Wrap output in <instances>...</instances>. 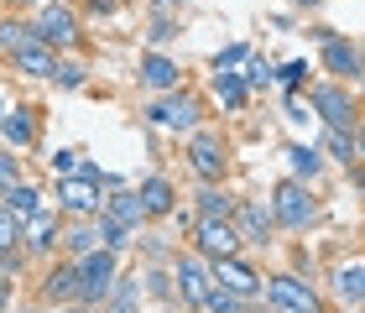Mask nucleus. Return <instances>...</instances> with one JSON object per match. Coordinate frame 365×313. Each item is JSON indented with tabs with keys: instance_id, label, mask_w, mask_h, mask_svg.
Wrapping results in <instances>:
<instances>
[{
	"instance_id": "1",
	"label": "nucleus",
	"mask_w": 365,
	"mask_h": 313,
	"mask_svg": "<svg viewBox=\"0 0 365 313\" xmlns=\"http://www.w3.org/2000/svg\"><path fill=\"white\" fill-rule=\"evenodd\" d=\"M115 282H120V256H115V251L99 245V251L78 256V303H84V308L105 303Z\"/></svg>"
},
{
	"instance_id": "2",
	"label": "nucleus",
	"mask_w": 365,
	"mask_h": 313,
	"mask_svg": "<svg viewBox=\"0 0 365 313\" xmlns=\"http://www.w3.org/2000/svg\"><path fill=\"white\" fill-rule=\"evenodd\" d=\"M173 287H178V303L182 308H204L209 303V292H214V261H204L198 251L188 256H173Z\"/></svg>"
},
{
	"instance_id": "3",
	"label": "nucleus",
	"mask_w": 365,
	"mask_h": 313,
	"mask_svg": "<svg viewBox=\"0 0 365 313\" xmlns=\"http://www.w3.org/2000/svg\"><path fill=\"white\" fill-rule=\"evenodd\" d=\"M272 214H277V225H287V230H308L319 220V204H313L303 178H287V183H277V193H272Z\"/></svg>"
},
{
	"instance_id": "4",
	"label": "nucleus",
	"mask_w": 365,
	"mask_h": 313,
	"mask_svg": "<svg viewBox=\"0 0 365 313\" xmlns=\"http://www.w3.org/2000/svg\"><path fill=\"white\" fill-rule=\"evenodd\" d=\"M313 110L324 115V125H334V130H360V110H355V94L350 84H319L313 89Z\"/></svg>"
},
{
	"instance_id": "5",
	"label": "nucleus",
	"mask_w": 365,
	"mask_h": 313,
	"mask_svg": "<svg viewBox=\"0 0 365 313\" xmlns=\"http://www.w3.org/2000/svg\"><path fill=\"white\" fill-rule=\"evenodd\" d=\"M267 303H277V308H292V313H324V303H319V287H313V282H303V277H292V272H277V277H267Z\"/></svg>"
},
{
	"instance_id": "6",
	"label": "nucleus",
	"mask_w": 365,
	"mask_h": 313,
	"mask_svg": "<svg viewBox=\"0 0 365 313\" xmlns=\"http://www.w3.org/2000/svg\"><path fill=\"white\" fill-rule=\"evenodd\" d=\"M198 115H204V105H198L193 94H182V89H173V94H162V100L146 105V120L162 125V130H193Z\"/></svg>"
},
{
	"instance_id": "7",
	"label": "nucleus",
	"mask_w": 365,
	"mask_h": 313,
	"mask_svg": "<svg viewBox=\"0 0 365 313\" xmlns=\"http://www.w3.org/2000/svg\"><path fill=\"white\" fill-rule=\"evenodd\" d=\"M31 31H37V42H47V47H68L78 37V16H73V6H63V0H42Z\"/></svg>"
},
{
	"instance_id": "8",
	"label": "nucleus",
	"mask_w": 365,
	"mask_h": 313,
	"mask_svg": "<svg viewBox=\"0 0 365 313\" xmlns=\"http://www.w3.org/2000/svg\"><path fill=\"white\" fill-rule=\"evenodd\" d=\"M99 188H105V183H94V178H84V173L63 178V183H58V209H63V214H73V220H94V214L105 209Z\"/></svg>"
},
{
	"instance_id": "9",
	"label": "nucleus",
	"mask_w": 365,
	"mask_h": 313,
	"mask_svg": "<svg viewBox=\"0 0 365 313\" xmlns=\"http://www.w3.org/2000/svg\"><path fill=\"white\" fill-rule=\"evenodd\" d=\"M193 245L204 261H225L240 251V235H235V220H198L193 225Z\"/></svg>"
},
{
	"instance_id": "10",
	"label": "nucleus",
	"mask_w": 365,
	"mask_h": 313,
	"mask_svg": "<svg viewBox=\"0 0 365 313\" xmlns=\"http://www.w3.org/2000/svg\"><path fill=\"white\" fill-rule=\"evenodd\" d=\"M188 162H193V173L204 178V183H220L225 168H230L225 141L214 136V130H193V141H188Z\"/></svg>"
},
{
	"instance_id": "11",
	"label": "nucleus",
	"mask_w": 365,
	"mask_h": 313,
	"mask_svg": "<svg viewBox=\"0 0 365 313\" xmlns=\"http://www.w3.org/2000/svg\"><path fill=\"white\" fill-rule=\"evenodd\" d=\"M272 230H277L272 204L240 199V209H235V235H240V245H272Z\"/></svg>"
},
{
	"instance_id": "12",
	"label": "nucleus",
	"mask_w": 365,
	"mask_h": 313,
	"mask_svg": "<svg viewBox=\"0 0 365 313\" xmlns=\"http://www.w3.org/2000/svg\"><path fill=\"white\" fill-rule=\"evenodd\" d=\"M324 68L339 78V84H355V78L365 73V53L355 42H344V37H334V31H329L324 37Z\"/></svg>"
},
{
	"instance_id": "13",
	"label": "nucleus",
	"mask_w": 365,
	"mask_h": 313,
	"mask_svg": "<svg viewBox=\"0 0 365 313\" xmlns=\"http://www.w3.org/2000/svg\"><path fill=\"white\" fill-rule=\"evenodd\" d=\"M42 303L47 308H63V303H78V261H53L42 272Z\"/></svg>"
},
{
	"instance_id": "14",
	"label": "nucleus",
	"mask_w": 365,
	"mask_h": 313,
	"mask_svg": "<svg viewBox=\"0 0 365 313\" xmlns=\"http://www.w3.org/2000/svg\"><path fill=\"white\" fill-rule=\"evenodd\" d=\"M214 282L230 287V292H240V298H256V292L267 287V277H261V272L251 267V261H240V251H235V256L214 261Z\"/></svg>"
},
{
	"instance_id": "15",
	"label": "nucleus",
	"mask_w": 365,
	"mask_h": 313,
	"mask_svg": "<svg viewBox=\"0 0 365 313\" xmlns=\"http://www.w3.org/2000/svg\"><path fill=\"white\" fill-rule=\"evenodd\" d=\"M0 141H6L11 152H26V146L37 141V115L26 105H6V115H0Z\"/></svg>"
},
{
	"instance_id": "16",
	"label": "nucleus",
	"mask_w": 365,
	"mask_h": 313,
	"mask_svg": "<svg viewBox=\"0 0 365 313\" xmlns=\"http://www.w3.org/2000/svg\"><path fill=\"white\" fill-rule=\"evenodd\" d=\"M11 63H16V73H26V78H53V73H58V53H53L47 42H26V47H16Z\"/></svg>"
},
{
	"instance_id": "17",
	"label": "nucleus",
	"mask_w": 365,
	"mask_h": 313,
	"mask_svg": "<svg viewBox=\"0 0 365 313\" xmlns=\"http://www.w3.org/2000/svg\"><path fill=\"white\" fill-rule=\"evenodd\" d=\"M21 240H26V251L47 256V251H53V245L63 240V225H58V214H53V209H37V214H31V220H26Z\"/></svg>"
},
{
	"instance_id": "18",
	"label": "nucleus",
	"mask_w": 365,
	"mask_h": 313,
	"mask_svg": "<svg viewBox=\"0 0 365 313\" xmlns=\"http://www.w3.org/2000/svg\"><path fill=\"white\" fill-rule=\"evenodd\" d=\"M141 84L157 89V94H173V89H182V68L173 58H162V53H146L141 58Z\"/></svg>"
},
{
	"instance_id": "19",
	"label": "nucleus",
	"mask_w": 365,
	"mask_h": 313,
	"mask_svg": "<svg viewBox=\"0 0 365 313\" xmlns=\"http://www.w3.org/2000/svg\"><path fill=\"white\" fill-rule=\"evenodd\" d=\"M141 204H146V220H152V214H173L178 209V193H173V183L162 173H152V178H141Z\"/></svg>"
},
{
	"instance_id": "20",
	"label": "nucleus",
	"mask_w": 365,
	"mask_h": 313,
	"mask_svg": "<svg viewBox=\"0 0 365 313\" xmlns=\"http://www.w3.org/2000/svg\"><path fill=\"white\" fill-rule=\"evenodd\" d=\"M99 214H110V220H120V225H130V230H136V225L146 220V204H141V193H136V188H115Z\"/></svg>"
},
{
	"instance_id": "21",
	"label": "nucleus",
	"mask_w": 365,
	"mask_h": 313,
	"mask_svg": "<svg viewBox=\"0 0 365 313\" xmlns=\"http://www.w3.org/2000/svg\"><path fill=\"white\" fill-rule=\"evenodd\" d=\"M334 292L344 303H365V256L339 261V267H334Z\"/></svg>"
},
{
	"instance_id": "22",
	"label": "nucleus",
	"mask_w": 365,
	"mask_h": 313,
	"mask_svg": "<svg viewBox=\"0 0 365 313\" xmlns=\"http://www.w3.org/2000/svg\"><path fill=\"white\" fill-rule=\"evenodd\" d=\"M240 199H230V193L220 183H204V193H198V220H235Z\"/></svg>"
},
{
	"instance_id": "23",
	"label": "nucleus",
	"mask_w": 365,
	"mask_h": 313,
	"mask_svg": "<svg viewBox=\"0 0 365 313\" xmlns=\"http://www.w3.org/2000/svg\"><path fill=\"white\" fill-rule=\"evenodd\" d=\"M63 245H68L73 261L89 256V251H99V225H94V220H73L68 230H63Z\"/></svg>"
},
{
	"instance_id": "24",
	"label": "nucleus",
	"mask_w": 365,
	"mask_h": 313,
	"mask_svg": "<svg viewBox=\"0 0 365 313\" xmlns=\"http://www.w3.org/2000/svg\"><path fill=\"white\" fill-rule=\"evenodd\" d=\"M214 100H220L225 110H245L251 89H245V78H240V73H220V68H214Z\"/></svg>"
},
{
	"instance_id": "25",
	"label": "nucleus",
	"mask_w": 365,
	"mask_h": 313,
	"mask_svg": "<svg viewBox=\"0 0 365 313\" xmlns=\"http://www.w3.org/2000/svg\"><path fill=\"white\" fill-rule=\"evenodd\" d=\"M0 204H6V209L16 214V220H31V214L42 209V188H37V183H16V188H11Z\"/></svg>"
},
{
	"instance_id": "26",
	"label": "nucleus",
	"mask_w": 365,
	"mask_h": 313,
	"mask_svg": "<svg viewBox=\"0 0 365 313\" xmlns=\"http://www.w3.org/2000/svg\"><path fill=\"white\" fill-rule=\"evenodd\" d=\"M287 162H292V178H303V183L324 173V152H319V146H303V141L287 146Z\"/></svg>"
},
{
	"instance_id": "27",
	"label": "nucleus",
	"mask_w": 365,
	"mask_h": 313,
	"mask_svg": "<svg viewBox=\"0 0 365 313\" xmlns=\"http://www.w3.org/2000/svg\"><path fill=\"white\" fill-rule=\"evenodd\" d=\"M324 152L334 157V162H344V168H355V162H360V152H355V130H334V125H329V130H324Z\"/></svg>"
},
{
	"instance_id": "28",
	"label": "nucleus",
	"mask_w": 365,
	"mask_h": 313,
	"mask_svg": "<svg viewBox=\"0 0 365 313\" xmlns=\"http://www.w3.org/2000/svg\"><path fill=\"white\" fill-rule=\"evenodd\" d=\"M94 225H99V245H105V251H115V256H120L125 245H130V225L110 220V214H94Z\"/></svg>"
},
{
	"instance_id": "29",
	"label": "nucleus",
	"mask_w": 365,
	"mask_h": 313,
	"mask_svg": "<svg viewBox=\"0 0 365 313\" xmlns=\"http://www.w3.org/2000/svg\"><path fill=\"white\" fill-rule=\"evenodd\" d=\"M136 298H141V277H120L105 303H110V313H136Z\"/></svg>"
},
{
	"instance_id": "30",
	"label": "nucleus",
	"mask_w": 365,
	"mask_h": 313,
	"mask_svg": "<svg viewBox=\"0 0 365 313\" xmlns=\"http://www.w3.org/2000/svg\"><path fill=\"white\" fill-rule=\"evenodd\" d=\"M26 42H37L31 21H21V16H6V21H0V47H6V53H16V47H26Z\"/></svg>"
},
{
	"instance_id": "31",
	"label": "nucleus",
	"mask_w": 365,
	"mask_h": 313,
	"mask_svg": "<svg viewBox=\"0 0 365 313\" xmlns=\"http://www.w3.org/2000/svg\"><path fill=\"white\" fill-rule=\"evenodd\" d=\"M204 308H209V313H245V308H251V298H240V292H230V287L214 282V292H209Z\"/></svg>"
},
{
	"instance_id": "32",
	"label": "nucleus",
	"mask_w": 365,
	"mask_h": 313,
	"mask_svg": "<svg viewBox=\"0 0 365 313\" xmlns=\"http://www.w3.org/2000/svg\"><path fill=\"white\" fill-rule=\"evenodd\" d=\"M240 78H245V89H267L277 73H272V63H267V58H256V53H251V58H245V73H240Z\"/></svg>"
},
{
	"instance_id": "33",
	"label": "nucleus",
	"mask_w": 365,
	"mask_h": 313,
	"mask_svg": "<svg viewBox=\"0 0 365 313\" xmlns=\"http://www.w3.org/2000/svg\"><path fill=\"white\" fill-rule=\"evenodd\" d=\"M141 282H146V292H152V298H162V303H173V298H178V287H173V277H168V272H157V267H152V272H146V277H141Z\"/></svg>"
},
{
	"instance_id": "34",
	"label": "nucleus",
	"mask_w": 365,
	"mask_h": 313,
	"mask_svg": "<svg viewBox=\"0 0 365 313\" xmlns=\"http://www.w3.org/2000/svg\"><path fill=\"white\" fill-rule=\"evenodd\" d=\"M21 183V157H11V152H0V199Z\"/></svg>"
},
{
	"instance_id": "35",
	"label": "nucleus",
	"mask_w": 365,
	"mask_h": 313,
	"mask_svg": "<svg viewBox=\"0 0 365 313\" xmlns=\"http://www.w3.org/2000/svg\"><path fill=\"white\" fill-rule=\"evenodd\" d=\"M21 230H26V220H16V214L0 204V251H6V245H16L21 240Z\"/></svg>"
},
{
	"instance_id": "36",
	"label": "nucleus",
	"mask_w": 365,
	"mask_h": 313,
	"mask_svg": "<svg viewBox=\"0 0 365 313\" xmlns=\"http://www.w3.org/2000/svg\"><path fill=\"white\" fill-rule=\"evenodd\" d=\"M245 58H251V47L235 42V47H225V53L214 58V68H220V73H235V68H245Z\"/></svg>"
},
{
	"instance_id": "37",
	"label": "nucleus",
	"mask_w": 365,
	"mask_h": 313,
	"mask_svg": "<svg viewBox=\"0 0 365 313\" xmlns=\"http://www.w3.org/2000/svg\"><path fill=\"white\" fill-rule=\"evenodd\" d=\"M47 168H53L58 178H73L78 173V152H73V146H58V152L47 157Z\"/></svg>"
},
{
	"instance_id": "38",
	"label": "nucleus",
	"mask_w": 365,
	"mask_h": 313,
	"mask_svg": "<svg viewBox=\"0 0 365 313\" xmlns=\"http://www.w3.org/2000/svg\"><path fill=\"white\" fill-rule=\"evenodd\" d=\"M277 78H282V84H287V89H297V84H308V63H303V58L282 63V68H277Z\"/></svg>"
},
{
	"instance_id": "39",
	"label": "nucleus",
	"mask_w": 365,
	"mask_h": 313,
	"mask_svg": "<svg viewBox=\"0 0 365 313\" xmlns=\"http://www.w3.org/2000/svg\"><path fill=\"white\" fill-rule=\"evenodd\" d=\"M53 84H63V89H78V84H84V68H78V63H63V58H58Z\"/></svg>"
},
{
	"instance_id": "40",
	"label": "nucleus",
	"mask_w": 365,
	"mask_h": 313,
	"mask_svg": "<svg viewBox=\"0 0 365 313\" xmlns=\"http://www.w3.org/2000/svg\"><path fill=\"white\" fill-rule=\"evenodd\" d=\"M146 37H152L157 47H162V42H173V37H178V26H173V16H157V21H152V31H146Z\"/></svg>"
},
{
	"instance_id": "41",
	"label": "nucleus",
	"mask_w": 365,
	"mask_h": 313,
	"mask_svg": "<svg viewBox=\"0 0 365 313\" xmlns=\"http://www.w3.org/2000/svg\"><path fill=\"white\" fill-rule=\"evenodd\" d=\"M11 272H21V245H6V251H0V277H6V282H11Z\"/></svg>"
},
{
	"instance_id": "42",
	"label": "nucleus",
	"mask_w": 365,
	"mask_h": 313,
	"mask_svg": "<svg viewBox=\"0 0 365 313\" xmlns=\"http://www.w3.org/2000/svg\"><path fill=\"white\" fill-rule=\"evenodd\" d=\"M287 120H308V105L303 100H287Z\"/></svg>"
},
{
	"instance_id": "43",
	"label": "nucleus",
	"mask_w": 365,
	"mask_h": 313,
	"mask_svg": "<svg viewBox=\"0 0 365 313\" xmlns=\"http://www.w3.org/2000/svg\"><path fill=\"white\" fill-rule=\"evenodd\" d=\"M6 308H11V282L0 277V313H6Z\"/></svg>"
},
{
	"instance_id": "44",
	"label": "nucleus",
	"mask_w": 365,
	"mask_h": 313,
	"mask_svg": "<svg viewBox=\"0 0 365 313\" xmlns=\"http://www.w3.org/2000/svg\"><path fill=\"white\" fill-rule=\"evenodd\" d=\"M53 313H94V308H84V303H63V308H53Z\"/></svg>"
},
{
	"instance_id": "45",
	"label": "nucleus",
	"mask_w": 365,
	"mask_h": 313,
	"mask_svg": "<svg viewBox=\"0 0 365 313\" xmlns=\"http://www.w3.org/2000/svg\"><path fill=\"white\" fill-rule=\"evenodd\" d=\"M355 152H360V162H365V130H355Z\"/></svg>"
},
{
	"instance_id": "46",
	"label": "nucleus",
	"mask_w": 365,
	"mask_h": 313,
	"mask_svg": "<svg viewBox=\"0 0 365 313\" xmlns=\"http://www.w3.org/2000/svg\"><path fill=\"white\" fill-rule=\"evenodd\" d=\"M157 6H162V11H173V6H188V0H157Z\"/></svg>"
},
{
	"instance_id": "47",
	"label": "nucleus",
	"mask_w": 365,
	"mask_h": 313,
	"mask_svg": "<svg viewBox=\"0 0 365 313\" xmlns=\"http://www.w3.org/2000/svg\"><path fill=\"white\" fill-rule=\"evenodd\" d=\"M261 313H292V308H277V303H267V308H261Z\"/></svg>"
},
{
	"instance_id": "48",
	"label": "nucleus",
	"mask_w": 365,
	"mask_h": 313,
	"mask_svg": "<svg viewBox=\"0 0 365 313\" xmlns=\"http://www.w3.org/2000/svg\"><path fill=\"white\" fill-rule=\"evenodd\" d=\"M6 6H37V0H6Z\"/></svg>"
},
{
	"instance_id": "49",
	"label": "nucleus",
	"mask_w": 365,
	"mask_h": 313,
	"mask_svg": "<svg viewBox=\"0 0 365 313\" xmlns=\"http://www.w3.org/2000/svg\"><path fill=\"white\" fill-rule=\"evenodd\" d=\"M292 6H324V0H292Z\"/></svg>"
},
{
	"instance_id": "50",
	"label": "nucleus",
	"mask_w": 365,
	"mask_h": 313,
	"mask_svg": "<svg viewBox=\"0 0 365 313\" xmlns=\"http://www.w3.org/2000/svg\"><path fill=\"white\" fill-rule=\"evenodd\" d=\"M0 115H6V94H0Z\"/></svg>"
},
{
	"instance_id": "51",
	"label": "nucleus",
	"mask_w": 365,
	"mask_h": 313,
	"mask_svg": "<svg viewBox=\"0 0 365 313\" xmlns=\"http://www.w3.org/2000/svg\"><path fill=\"white\" fill-rule=\"evenodd\" d=\"M16 313H37V308H16Z\"/></svg>"
}]
</instances>
